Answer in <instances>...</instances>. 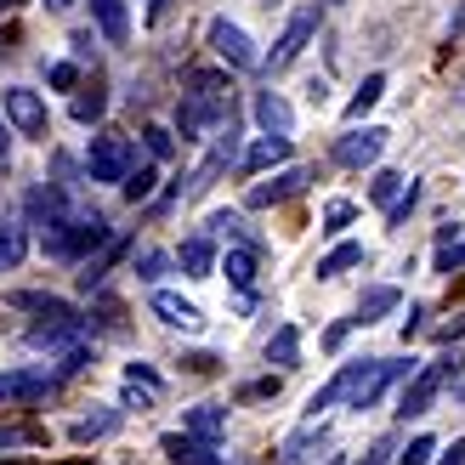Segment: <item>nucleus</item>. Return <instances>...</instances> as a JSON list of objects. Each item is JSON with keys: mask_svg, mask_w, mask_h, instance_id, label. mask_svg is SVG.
I'll list each match as a JSON object with an SVG mask.
<instances>
[{"mask_svg": "<svg viewBox=\"0 0 465 465\" xmlns=\"http://www.w3.org/2000/svg\"><path fill=\"white\" fill-rule=\"evenodd\" d=\"M409 375V363H398V358H375V363H346L341 375L323 386V391H312L307 398V414H318V409H330V403H346V409H375L381 403V391L391 386V381H403Z\"/></svg>", "mask_w": 465, "mask_h": 465, "instance_id": "f257e3e1", "label": "nucleus"}, {"mask_svg": "<svg viewBox=\"0 0 465 465\" xmlns=\"http://www.w3.org/2000/svg\"><path fill=\"white\" fill-rule=\"evenodd\" d=\"M227 108H232L227 74H216V68H188V91H182V103H176V131L193 143L204 125L227 120Z\"/></svg>", "mask_w": 465, "mask_h": 465, "instance_id": "f03ea898", "label": "nucleus"}, {"mask_svg": "<svg viewBox=\"0 0 465 465\" xmlns=\"http://www.w3.org/2000/svg\"><path fill=\"white\" fill-rule=\"evenodd\" d=\"M85 165H91V182H120V188H125L131 171H136V148H131V136H120V131L91 136Z\"/></svg>", "mask_w": 465, "mask_h": 465, "instance_id": "7ed1b4c3", "label": "nucleus"}, {"mask_svg": "<svg viewBox=\"0 0 465 465\" xmlns=\"http://www.w3.org/2000/svg\"><path fill=\"white\" fill-rule=\"evenodd\" d=\"M12 307H23V312H40V330H63V335H85V318L68 307V301H57V295H35V290H17L12 295Z\"/></svg>", "mask_w": 465, "mask_h": 465, "instance_id": "20e7f679", "label": "nucleus"}, {"mask_svg": "<svg viewBox=\"0 0 465 465\" xmlns=\"http://www.w3.org/2000/svg\"><path fill=\"white\" fill-rule=\"evenodd\" d=\"M312 29H318V6H301L290 23H284V35H278V45H272V57H267V68L278 74V68H290L301 52H307V40H312Z\"/></svg>", "mask_w": 465, "mask_h": 465, "instance_id": "39448f33", "label": "nucleus"}, {"mask_svg": "<svg viewBox=\"0 0 465 465\" xmlns=\"http://www.w3.org/2000/svg\"><path fill=\"white\" fill-rule=\"evenodd\" d=\"M437 391H443V363H426V369H414V375H409V386H403V398H398V414H403V420H414V414H431Z\"/></svg>", "mask_w": 465, "mask_h": 465, "instance_id": "423d86ee", "label": "nucleus"}, {"mask_svg": "<svg viewBox=\"0 0 465 465\" xmlns=\"http://www.w3.org/2000/svg\"><path fill=\"white\" fill-rule=\"evenodd\" d=\"M211 52H216L227 68H255V63H262V57H255V45H250V35L239 29V23H227V17L211 23Z\"/></svg>", "mask_w": 465, "mask_h": 465, "instance_id": "0eeeda50", "label": "nucleus"}, {"mask_svg": "<svg viewBox=\"0 0 465 465\" xmlns=\"http://www.w3.org/2000/svg\"><path fill=\"white\" fill-rule=\"evenodd\" d=\"M63 375H45V369H12V375H0V403H35L45 391H57Z\"/></svg>", "mask_w": 465, "mask_h": 465, "instance_id": "6e6552de", "label": "nucleus"}, {"mask_svg": "<svg viewBox=\"0 0 465 465\" xmlns=\"http://www.w3.org/2000/svg\"><path fill=\"white\" fill-rule=\"evenodd\" d=\"M307 182H312L307 165H290V171H278L272 182H255V188H250V204H255V211H267V204H284V199H295V193H307Z\"/></svg>", "mask_w": 465, "mask_h": 465, "instance_id": "1a4fd4ad", "label": "nucleus"}, {"mask_svg": "<svg viewBox=\"0 0 465 465\" xmlns=\"http://www.w3.org/2000/svg\"><path fill=\"white\" fill-rule=\"evenodd\" d=\"M381 148H386V131L381 125H363V131H352V136H341V143H335V159H341V165H352V171H363V165H375V159H381Z\"/></svg>", "mask_w": 465, "mask_h": 465, "instance_id": "9d476101", "label": "nucleus"}, {"mask_svg": "<svg viewBox=\"0 0 465 465\" xmlns=\"http://www.w3.org/2000/svg\"><path fill=\"white\" fill-rule=\"evenodd\" d=\"M23 204H29V222H35L40 232H45V227H63V222H74V216H68V199H63V188H52V182H35Z\"/></svg>", "mask_w": 465, "mask_h": 465, "instance_id": "9b49d317", "label": "nucleus"}, {"mask_svg": "<svg viewBox=\"0 0 465 465\" xmlns=\"http://www.w3.org/2000/svg\"><path fill=\"white\" fill-rule=\"evenodd\" d=\"M232 159H239V131H232V120H227V131L216 136V148H211V159H204V165L188 176V193H199V188H211V182L232 165Z\"/></svg>", "mask_w": 465, "mask_h": 465, "instance_id": "f8f14e48", "label": "nucleus"}, {"mask_svg": "<svg viewBox=\"0 0 465 465\" xmlns=\"http://www.w3.org/2000/svg\"><path fill=\"white\" fill-rule=\"evenodd\" d=\"M6 114H12V125H17L23 136H45V103L35 97L29 85H12V91H6Z\"/></svg>", "mask_w": 465, "mask_h": 465, "instance_id": "ddd939ff", "label": "nucleus"}, {"mask_svg": "<svg viewBox=\"0 0 465 465\" xmlns=\"http://www.w3.org/2000/svg\"><path fill=\"white\" fill-rule=\"evenodd\" d=\"M255 125L267 136H290L295 131V108L278 97V91H255Z\"/></svg>", "mask_w": 465, "mask_h": 465, "instance_id": "4468645a", "label": "nucleus"}, {"mask_svg": "<svg viewBox=\"0 0 465 465\" xmlns=\"http://www.w3.org/2000/svg\"><path fill=\"white\" fill-rule=\"evenodd\" d=\"M165 454H171V465H227L216 454V443H199V437H188V431H171L165 437Z\"/></svg>", "mask_w": 465, "mask_h": 465, "instance_id": "2eb2a0df", "label": "nucleus"}, {"mask_svg": "<svg viewBox=\"0 0 465 465\" xmlns=\"http://www.w3.org/2000/svg\"><path fill=\"white\" fill-rule=\"evenodd\" d=\"M222 426H227V409H222V403H193L188 414H182V431L199 437V443H216Z\"/></svg>", "mask_w": 465, "mask_h": 465, "instance_id": "dca6fc26", "label": "nucleus"}, {"mask_svg": "<svg viewBox=\"0 0 465 465\" xmlns=\"http://www.w3.org/2000/svg\"><path fill=\"white\" fill-rule=\"evenodd\" d=\"M148 307L165 318L171 330H199V307H193V301H182V295H171V290H153Z\"/></svg>", "mask_w": 465, "mask_h": 465, "instance_id": "f3484780", "label": "nucleus"}, {"mask_svg": "<svg viewBox=\"0 0 465 465\" xmlns=\"http://www.w3.org/2000/svg\"><path fill=\"white\" fill-rule=\"evenodd\" d=\"M91 17H97V29H103L114 45L131 40V12H125V0H91Z\"/></svg>", "mask_w": 465, "mask_h": 465, "instance_id": "a211bd4d", "label": "nucleus"}, {"mask_svg": "<svg viewBox=\"0 0 465 465\" xmlns=\"http://www.w3.org/2000/svg\"><path fill=\"white\" fill-rule=\"evenodd\" d=\"M295 358H301V330H295V323H278L272 341H267V363L295 369Z\"/></svg>", "mask_w": 465, "mask_h": 465, "instance_id": "6ab92c4d", "label": "nucleus"}, {"mask_svg": "<svg viewBox=\"0 0 465 465\" xmlns=\"http://www.w3.org/2000/svg\"><path fill=\"white\" fill-rule=\"evenodd\" d=\"M176 262H182V272H188V278H211V267H216V250H211V239H188Z\"/></svg>", "mask_w": 465, "mask_h": 465, "instance_id": "aec40b11", "label": "nucleus"}, {"mask_svg": "<svg viewBox=\"0 0 465 465\" xmlns=\"http://www.w3.org/2000/svg\"><path fill=\"white\" fill-rule=\"evenodd\" d=\"M409 188H414V182H409L403 171H375V182H369V199H375V204H386V211H391V204H398Z\"/></svg>", "mask_w": 465, "mask_h": 465, "instance_id": "412c9836", "label": "nucleus"}, {"mask_svg": "<svg viewBox=\"0 0 465 465\" xmlns=\"http://www.w3.org/2000/svg\"><path fill=\"white\" fill-rule=\"evenodd\" d=\"M386 312H398V290H391V284L363 290V301H358V323H375V318H386Z\"/></svg>", "mask_w": 465, "mask_h": 465, "instance_id": "4be33fe9", "label": "nucleus"}, {"mask_svg": "<svg viewBox=\"0 0 465 465\" xmlns=\"http://www.w3.org/2000/svg\"><path fill=\"white\" fill-rule=\"evenodd\" d=\"M278 159H290V136H262V143L244 153V171H267Z\"/></svg>", "mask_w": 465, "mask_h": 465, "instance_id": "5701e85b", "label": "nucleus"}, {"mask_svg": "<svg viewBox=\"0 0 465 465\" xmlns=\"http://www.w3.org/2000/svg\"><path fill=\"white\" fill-rule=\"evenodd\" d=\"M352 267H363V244H335L318 262V278H341V272H352Z\"/></svg>", "mask_w": 465, "mask_h": 465, "instance_id": "b1692460", "label": "nucleus"}, {"mask_svg": "<svg viewBox=\"0 0 465 465\" xmlns=\"http://www.w3.org/2000/svg\"><path fill=\"white\" fill-rule=\"evenodd\" d=\"M23 250H29V232L12 227V222H0V272H12L23 262Z\"/></svg>", "mask_w": 465, "mask_h": 465, "instance_id": "393cba45", "label": "nucleus"}, {"mask_svg": "<svg viewBox=\"0 0 465 465\" xmlns=\"http://www.w3.org/2000/svg\"><path fill=\"white\" fill-rule=\"evenodd\" d=\"M381 97H386V74H369V80L358 85V97H352V103H346V120H363V114H369V108H375Z\"/></svg>", "mask_w": 465, "mask_h": 465, "instance_id": "a878e982", "label": "nucleus"}, {"mask_svg": "<svg viewBox=\"0 0 465 465\" xmlns=\"http://www.w3.org/2000/svg\"><path fill=\"white\" fill-rule=\"evenodd\" d=\"M227 278H232L239 290H250V284H255V255H250V250H227Z\"/></svg>", "mask_w": 465, "mask_h": 465, "instance_id": "bb28decb", "label": "nucleus"}, {"mask_svg": "<svg viewBox=\"0 0 465 465\" xmlns=\"http://www.w3.org/2000/svg\"><path fill=\"white\" fill-rule=\"evenodd\" d=\"M114 426H120V409H103V414H91V420H80L74 437H80V443H91V437H108Z\"/></svg>", "mask_w": 465, "mask_h": 465, "instance_id": "cd10ccee", "label": "nucleus"}, {"mask_svg": "<svg viewBox=\"0 0 465 465\" xmlns=\"http://www.w3.org/2000/svg\"><path fill=\"white\" fill-rule=\"evenodd\" d=\"M103 108H108L103 91H80V97H74V120H80V125H91V120H103Z\"/></svg>", "mask_w": 465, "mask_h": 465, "instance_id": "c85d7f7f", "label": "nucleus"}, {"mask_svg": "<svg viewBox=\"0 0 465 465\" xmlns=\"http://www.w3.org/2000/svg\"><path fill=\"white\" fill-rule=\"evenodd\" d=\"M143 143H148L153 159H171V153H176V136H171L165 125H148V131H143Z\"/></svg>", "mask_w": 465, "mask_h": 465, "instance_id": "c756f323", "label": "nucleus"}, {"mask_svg": "<svg viewBox=\"0 0 465 465\" xmlns=\"http://www.w3.org/2000/svg\"><path fill=\"white\" fill-rule=\"evenodd\" d=\"M358 211L346 199H335V204H323V232H346V222H352Z\"/></svg>", "mask_w": 465, "mask_h": 465, "instance_id": "7c9ffc66", "label": "nucleus"}, {"mask_svg": "<svg viewBox=\"0 0 465 465\" xmlns=\"http://www.w3.org/2000/svg\"><path fill=\"white\" fill-rule=\"evenodd\" d=\"M352 330H363L358 318H341V323H330V330H323V352H341V346H346V335H352Z\"/></svg>", "mask_w": 465, "mask_h": 465, "instance_id": "2f4dec72", "label": "nucleus"}, {"mask_svg": "<svg viewBox=\"0 0 465 465\" xmlns=\"http://www.w3.org/2000/svg\"><path fill=\"white\" fill-rule=\"evenodd\" d=\"M153 182H159V176H153L148 165H143V171H131V182H125V199H153Z\"/></svg>", "mask_w": 465, "mask_h": 465, "instance_id": "473e14b6", "label": "nucleus"}, {"mask_svg": "<svg viewBox=\"0 0 465 465\" xmlns=\"http://www.w3.org/2000/svg\"><path fill=\"white\" fill-rule=\"evenodd\" d=\"M431 454H437V443H431V437H414V443L398 454L403 465H431Z\"/></svg>", "mask_w": 465, "mask_h": 465, "instance_id": "72a5a7b5", "label": "nucleus"}, {"mask_svg": "<svg viewBox=\"0 0 465 465\" xmlns=\"http://www.w3.org/2000/svg\"><path fill=\"white\" fill-rule=\"evenodd\" d=\"M465 267V244H443L437 250V272H460Z\"/></svg>", "mask_w": 465, "mask_h": 465, "instance_id": "f704fd0d", "label": "nucleus"}, {"mask_svg": "<svg viewBox=\"0 0 465 465\" xmlns=\"http://www.w3.org/2000/svg\"><path fill=\"white\" fill-rule=\"evenodd\" d=\"M414 199H420V182H414V188H409V193H403L398 204H391V211H386V222H391V227H398V222H409V211H414Z\"/></svg>", "mask_w": 465, "mask_h": 465, "instance_id": "c9c22d12", "label": "nucleus"}, {"mask_svg": "<svg viewBox=\"0 0 465 465\" xmlns=\"http://www.w3.org/2000/svg\"><path fill=\"white\" fill-rule=\"evenodd\" d=\"M211 227H216V232H227V239H244V222L232 216V211H216V216H211Z\"/></svg>", "mask_w": 465, "mask_h": 465, "instance_id": "e433bc0d", "label": "nucleus"}, {"mask_svg": "<svg viewBox=\"0 0 465 465\" xmlns=\"http://www.w3.org/2000/svg\"><path fill=\"white\" fill-rule=\"evenodd\" d=\"M45 80H52L57 91H68V85L80 80V68H74V63H52V74H45Z\"/></svg>", "mask_w": 465, "mask_h": 465, "instance_id": "4c0bfd02", "label": "nucleus"}, {"mask_svg": "<svg viewBox=\"0 0 465 465\" xmlns=\"http://www.w3.org/2000/svg\"><path fill=\"white\" fill-rule=\"evenodd\" d=\"M136 267H143V278H159V272H165V255H153V250H143V255H136Z\"/></svg>", "mask_w": 465, "mask_h": 465, "instance_id": "58836bf2", "label": "nucleus"}, {"mask_svg": "<svg viewBox=\"0 0 465 465\" xmlns=\"http://www.w3.org/2000/svg\"><path fill=\"white\" fill-rule=\"evenodd\" d=\"M437 465H465V437H460V443H454V449H449L443 460H437Z\"/></svg>", "mask_w": 465, "mask_h": 465, "instance_id": "ea45409f", "label": "nucleus"}, {"mask_svg": "<svg viewBox=\"0 0 465 465\" xmlns=\"http://www.w3.org/2000/svg\"><path fill=\"white\" fill-rule=\"evenodd\" d=\"M6 148H12V136H6V125H0V159H6Z\"/></svg>", "mask_w": 465, "mask_h": 465, "instance_id": "a19ab883", "label": "nucleus"}, {"mask_svg": "<svg viewBox=\"0 0 465 465\" xmlns=\"http://www.w3.org/2000/svg\"><path fill=\"white\" fill-rule=\"evenodd\" d=\"M45 6H52V12H63V6H74V0H45Z\"/></svg>", "mask_w": 465, "mask_h": 465, "instance_id": "79ce46f5", "label": "nucleus"}, {"mask_svg": "<svg viewBox=\"0 0 465 465\" xmlns=\"http://www.w3.org/2000/svg\"><path fill=\"white\" fill-rule=\"evenodd\" d=\"M454 29H465V6H460V17H454Z\"/></svg>", "mask_w": 465, "mask_h": 465, "instance_id": "37998d69", "label": "nucleus"}, {"mask_svg": "<svg viewBox=\"0 0 465 465\" xmlns=\"http://www.w3.org/2000/svg\"><path fill=\"white\" fill-rule=\"evenodd\" d=\"M148 6H153V12H159V6H165V0H148Z\"/></svg>", "mask_w": 465, "mask_h": 465, "instance_id": "c03bdc74", "label": "nucleus"}, {"mask_svg": "<svg viewBox=\"0 0 465 465\" xmlns=\"http://www.w3.org/2000/svg\"><path fill=\"white\" fill-rule=\"evenodd\" d=\"M369 465H381V454H369Z\"/></svg>", "mask_w": 465, "mask_h": 465, "instance_id": "a18cd8bd", "label": "nucleus"}, {"mask_svg": "<svg viewBox=\"0 0 465 465\" xmlns=\"http://www.w3.org/2000/svg\"><path fill=\"white\" fill-rule=\"evenodd\" d=\"M0 6H17V0H0Z\"/></svg>", "mask_w": 465, "mask_h": 465, "instance_id": "49530a36", "label": "nucleus"}, {"mask_svg": "<svg viewBox=\"0 0 465 465\" xmlns=\"http://www.w3.org/2000/svg\"><path fill=\"white\" fill-rule=\"evenodd\" d=\"M330 6H341V0H330Z\"/></svg>", "mask_w": 465, "mask_h": 465, "instance_id": "de8ad7c7", "label": "nucleus"}]
</instances>
